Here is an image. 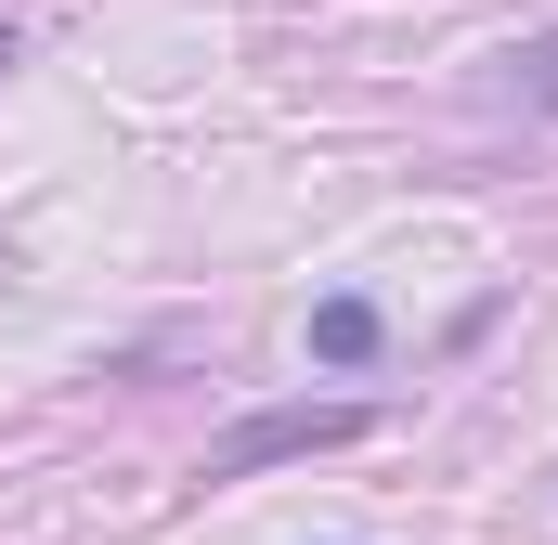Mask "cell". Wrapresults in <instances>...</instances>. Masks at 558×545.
<instances>
[{"instance_id":"1","label":"cell","mask_w":558,"mask_h":545,"mask_svg":"<svg viewBox=\"0 0 558 545\" xmlns=\"http://www.w3.org/2000/svg\"><path fill=\"white\" fill-rule=\"evenodd\" d=\"M377 403H274V415H234L221 441H208V481H260L286 455H338V441H364Z\"/></svg>"},{"instance_id":"2","label":"cell","mask_w":558,"mask_h":545,"mask_svg":"<svg viewBox=\"0 0 558 545\" xmlns=\"http://www.w3.org/2000/svg\"><path fill=\"white\" fill-rule=\"evenodd\" d=\"M312 364H325V377H364V364H377V299H351V286L312 299Z\"/></svg>"},{"instance_id":"3","label":"cell","mask_w":558,"mask_h":545,"mask_svg":"<svg viewBox=\"0 0 558 545\" xmlns=\"http://www.w3.org/2000/svg\"><path fill=\"white\" fill-rule=\"evenodd\" d=\"M507 105H520V118H558V26L507 52Z\"/></svg>"},{"instance_id":"4","label":"cell","mask_w":558,"mask_h":545,"mask_svg":"<svg viewBox=\"0 0 558 545\" xmlns=\"http://www.w3.org/2000/svg\"><path fill=\"white\" fill-rule=\"evenodd\" d=\"M0 65H13V26H0Z\"/></svg>"}]
</instances>
